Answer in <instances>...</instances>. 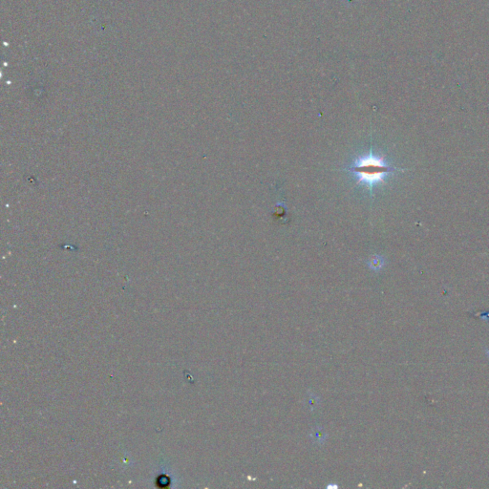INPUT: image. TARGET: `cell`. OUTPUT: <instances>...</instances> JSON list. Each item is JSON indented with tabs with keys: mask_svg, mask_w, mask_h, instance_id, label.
Segmentation results:
<instances>
[{
	"mask_svg": "<svg viewBox=\"0 0 489 489\" xmlns=\"http://www.w3.org/2000/svg\"><path fill=\"white\" fill-rule=\"evenodd\" d=\"M483 316H484V317H485V316H488V317H489V312L486 313V314H485V315H483Z\"/></svg>",
	"mask_w": 489,
	"mask_h": 489,
	"instance_id": "3",
	"label": "cell"
},
{
	"mask_svg": "<svg viewBox=\"0 0 489 489\" xmlns=\"http://www.w3.org/2000/svg\"><path fill=\"white\" fill-rule=\"evenodd\" d=\"M397 168L388 164L384 157L377 156L370 151L368 154L359 156L348 168V171L357 179V183H362L370 191L377 183H384L385 179Z\"/></svg>",
	"mask_w": 489,
	"mask_h": 489,
	"instance_id": "1",
	"label": "cell"
},
{
	"mask_svg": "<svg viewBox=\"0 0 489 489\" xmlns=\"http://www.w3.org/2000/svg\"><path fill=\"white\" fill-rule=\"evenodd\" d=\"M383 265V261L380 257H375L370 262V268L373 270H379Z\"/></svg>",
	"mask_w": 489,
	"mask_h": 489,
	"instance_id": "2",
	"label": "cell"
},
{
	"mask_svg": "<svg viewBox=\"0 0 489 489\" xmlns=\"http://www.w3.org/2000/svg\"><path fill=\"white\" fill-rule=\"evenodd\" d=\"M487 355H488V357H489V349H488V350H487Z\"/></svg>",
	"mask_w": 489,
	"mask_h": 489,
	"instance_id": "4",
	"label": "cell"
}]
</instances>
